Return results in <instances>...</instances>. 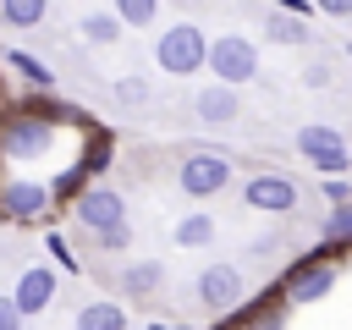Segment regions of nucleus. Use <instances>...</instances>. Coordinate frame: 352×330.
<instances>
[{
  "mask_svg": "<svg viewBox=\"0 0 352 330\" xmlns=\"http://www.w3.org/2000/svg\"><path fill=\"white\" fill-rule=\"evenodd\" d=\"M72 330H126V308L116 297H88L72 319Z\"/></svg>",
  "mask_w": 352,
  "mask_h": 330,
  "instance_id": "nucleus-18",
  "label": "nucleus"
},
{
  "mask_svg": "<svg viewBox=\"0 0 352 330\" xmlns=\"http://www.w3.org/2000/svg\"><path fill=\"white\" fill-rule=\"evenodd\" d=\"M110 99H116L121 110H143V104L154 99V82L138 77V72H121V77H110Z\"/></svg>",
  "mask_w": 352,
  "mask_h": 330,
  "instance_id": "nucleus-21",
  "label": "nucleus"
},
{
  "mask_svg": "<svg viewBox=\"0 0 352 330\" xmlns=\"http://www.w3.org/2000/svg\"><path fill=\"white\" fill-rule=\"evenodd\" d=\"M55 214V192L44 176H6L0 182V220H16V226H44Z\"/></svg>",
  "mask_w": 352,
  "mask_h": 330,
  "instance_id": "nucleus-9",
  "label": "nucleus"
},
{
  "mask_svg": "<svg viewBox=\"0 0 352 330\" xmlns=\"http://www.w3.org/2000/svg\"><path fill=\"white\" fill-rule=\"evenodd\" d=\"M28 319L16 314V302H11V292H0V330H22Z\"/></svg>",
  "mask_w": 352,
  "mask_h": 330,
  "instance_id": "nucleus-28",
  "label": "nucleus"
},
{
  "mask_svg": "<svg viewBox=\"0 0 352 330\" xmlns=\"http://www.w3.org/2000/svg\"><path fill=\"white\" fill-rule=\"evenodd\" d=\"M170 242H176L182 253H204V248L214 242V214H209V209H187V214L170 226Z\"/></svg>",
  "mask_w": 352,
  "mask_h": 330,
  "instance_id": "nucleus-16",
  "label": "nucleus"
},
{
  "mask_svg": "<svg viewBox=\"0 0 352 330\" xmlns=\"http://www.w3.org/2000/svg\"><path fill=\"white\" fill-rule=\"evenodd\" d=\"M44 253H50V264H55V270H66V275H77V270H82L77 248H72V242H66V231H55V226L44 231Z\"/></svg>",
  "mask_w": 352,
  "mask_h": 330,
  "instance_id": "nucleus-23",
  "label": "nucleus"
},
{
  "mask_svg": "<svg viewBox=\"0 0 352 330\" xmlns=\"http://www.w3.org/2000/svg\"><path fill=\"white\" fill-rule=\"evenodd\" d=\"M148 330H192V324H160V319H154V324H148Z\"/></svg>",
  "mask_w": 352,
  "mask_h": 330,
  "instance_id": "nucleus-31",
  "label": "nucleus"
},
{
  "mask_svg": "<svg viewBox=\"0 0 352 330\" xmlns=\"http://www.w3.org/2000/svg\"><path fill=\"white\" fill-rule=\"evenodd\" d=\"M204 72H209V82H231V88H242V82L258 77V44H253L248 33H209Z\"/></svg>",
  "mask_w": 352,
  "mask_h": 330,
  "instance_id": "nucleus-6",
  "label": "nucleus"
},
{
  "mask_svg": "<svg viewBox=\"0 0 352 330\" xmlns=\"http://www.w3.org/2000/svg\"><path fill=\"white\" fill-rule=\"evenodd\" d=\"M192 121H198V126H231V121H242V88H231V82H204V88L192 94Z\"/></svg>",
  "mask_w": 352,
  "mask_h": 330,
  "instance_id": "nucleus-12",
  "label": "nucleus"
},
{
  "mask_svg": "<svg viewBox=\"0 0 352 330\" xmlns=\"http://www.w3.org/2000/svg\"><path fill=\"white\" fill-rule=\"evenodd\" d=\"M319 242H324V248H336V253H346V248H352V198L324 209V220H319Z\"/></svg>",
  "mask_w": 352,
  "mask_h": 330,
  "instance_id": "nucleus-20",
  "label": "nucleus"
},
{
  "mask_svg": "<svg viewBox=\"0 0 352 330\" xmlns=\"http://www.w3.org/2000/svg\"><path fill=\"white\" fill-rule=\"evenodd\" d=\"M192 292H198V302H204L214 319H231V314L248 302V275H242V264L214 258V264H204V270H198Z\"/></svg>",
  "mask_w": 352,
  "mask_h": 330,
  "instance_id": "nucleus-8",
  "label": "nucleus"
},
{
  "mask_svg": "<svg viewBox=\"0 0 352 330\" xmlns=\"http://www.w3.org/2000/svg\"><path fill=\"white\" fill-rule=\"evenodd\" d=\"M110 11L121 16V28H154L160 0H110Z\"/></svg>",
  "mask_w": 352,
  "mask_h": 330,
  "instance_id": "nucleus-24",
  "label": "nucleus"
},
{
  "mask_svg": "<svg viewBox=\"0 0 352 330\" xmlns=\"http://www.w3.org/2000/svg\"><path fill=\"white\" fill-rule=\"evenodd\" d=\"M6 72L28 88V94H55V72H50V60H38L33 50H22V44H11L6 50Z\"/></svg>",
  "mask_w": 352,
  "mask_h": 330,
  "instance_id": "nucleus-14",
  "label": "nucleus"
},
{
  "mask_svg": "<svg viewBox=\"0 0 352 330\" xmlns=\"http://www.w3.org/2000/svg\"><path fill=\"white\" fill-rule=\"evenodd\" d=\"M341 264H352V248H346V253H341Z\"/></svg>",
  "mask_w": 352,
  "mask_h": 330,
  "instance_id": "nucleus-32",
  "label": "nucleus"
},
{
  "mask_svg": "<svg viewBox=\"0 0 352 330\" xmlns=\"http://www.w3.org/2000/svg\"><path fill=\"white\" fill-rule=\"evenodd\" d=\"M50 16V0H0V28L11 33H33Z\"/></svg>",
  "mask_w": 352,
  "mask_h": 330,
  "instance_id": "nucleus-19",
  "label": "nucleus"
},
{
  "mask_svg": "<svg viewBox=\"0 0 352 330\" xmlns=\"http://www.w3.org/2000/svg\"><path fill=\"white\" fill-rule=\"evenodd\" d=\"M264 38H270V44H308V16L270 11V16H264Z\"/></svg>",
  "mask_w": 352,
  "mask_h": 330,
  "instance_id": "nucleus-22",
  "label": "nucleus"
},
{
  "mask_svg": "<svg viewBox=\"0 0 352 330\" xmlns=\"http://www.w3.org/2000/svg\"><path fill=\"white\" fill-rule=\"evenodd\" d=\"M319 192H324V204H346V198H352V182H346V176H324Z\"/></svg>",
  "mask_w": 352,
  "mask_h": 330,
  "instance_id": "nucleus-27",
  "label": "nucleus"
},
{
  "mask_svg": "<svg viewBox=\"0 0 352 330\" xmlns=\"http://www.w3.org/2000/svg\"><path fill=\"white\" fill-rule=\"evenodd\" d=\"M55 292H60V270L55 264H28L16 275V286H11V302H16L22 319H33V314H44L55 302Z\"/></svg>",
  "mask_w": 352,
  "mask_h": 330,
  "instance_id": "nucleus-11",
  "label": "nucleus"
},
{
  "mask_svg": "<svg viewBox=\"0 0 352 330\" xmlns=\"http://www.w3.org/2000/svg\"><path fill=\"white\" fill-rule=\"evenodd\" d=\"M242 204L258 209V214H270V220H292V214L302 209V187H297L286 170H253V176L242 182Z\"/></svg>",
  "mask_w": 352,
  "mask_h": 330,
  "instance_id": "nucleus-10",
  "label": "nucleus"
},
{
  "mask_svg": "<svg viewBox=\"0 0 352 330\" xmlns=\"http://www.w3.org/2000/svg\"><path fill=\"white\" fill-rule=\"evenodd\" d=\"M121 16L116 11H82L77 16V38H82V50H116L121 44Z\"/></svg>",
  "mask_w": 352,
  "mask_h": 330,
  "instance_id": "nucleus-15",
  "label": "nucleus"
},
{
  "mask_svg": "<svg viewBox=\"0 0 352 330\" xmlns=\"http://www.w3.org/2000/svg\"><path fill=\"white\" fill-rule=\"evenodd\" d=\"M248 248H253V258H280V248H286V236H280V231H264V236H253Z\"/></svg>",
  "mask_w": 352,
  "mask_h": 330,
  "instance_id": "nucleus-25",
  "label": "nucleus"
},
{
  "mask_svg": "<svg viewBox=\"0 0 352 330\" xmlns=\"http://www.w3.org/2000/svg\"><path fill=\"white\" fill-rule=\"evenodd\" d=\"M302 82H308V88H324V82H330V66H308Z\"/></svg>",
  "mask_w": 352,
  "mask_h": 330,
  "instance_id": "nucleus-30",
  "label": "nucleus"
},
{
  "mask_svg": "<svg viewBox=\"0 0 352 330\" xmlns=\"http://www.w3.org/2000/svg\"><path fill=\"white\" fill-rule=\"evenodd\" d=\"M319 16H330V22H352V0H308Z\"/></svg>",
  "mask_w": 352,
  "mask_h": 330,
  "instance_id": "nucleus-26",
  "label": "nucleus"
},
{
  "mask_svg": "<svg viewBox=\"0 0 352 330\" xmlns=\"http://www.w3.org/2000/svg\"><path fill=\"white\" fill-rule=\"evenodd\" d=\"M286 319H292V302H280V297L270 292V297H248V302L226 319V330H286Z\"/></svg>",
  "mask_w": 352,
  "mask_h": 330,
  "instance_id": "nucleus-13",
  "label": "nucleus"
},
{
  "mask_svg": "<svg viewBox=\"0 0 352 330\" xmlns=\"http://www.w3.org/2000/svg\"><path fill=\"white\" fill-rule=\"evenodd\" d=\"M66 209H72V226H77L99 253H126V248H132V214H126L121 187H110V182H88Z\"/></svg>",
  "mask_w": 352,
  "mask_h": 330,
  "instance_id": "nucleus-2",
  "label": "nucleus"
},
{
  "mask_svg": "<svg viewBox=\"0 0 352 330\" xmlns=\"http://www.w3.org/2000/svg\"><path fill=\"white\" fill-rule=\"evenodd\" d=\"M270 11H286V16H308L314 6H308V0H270Z\"/></svg>",
  "mask_w": 352,
  "mask_h": 330,
  "instance_id": "nucleus-29",
  "label": "nucleus"
},
{
  "mask_svg": "<svg viewBox=\"0 0 352 330\" xmlns=\"http://www.w3.org/2000/svg\"><path fill=\"white\" fill-rule=\"evenodd\" d=\"M336 286H341V253L324 248V242L297 253V258H286L280 275H275V297L280 302H324V297H336Z\"/></svg>",
  "mask_w": 352,
  "mask_h": 330,
  "instance_id": "nucleus-3",
  "label": "nucleus"
},
{
  "mask_svg": "<svg viewBox=\"0 0 352 330\" xmlns=\"http://www.w3.org/2000/svg\"><path fill=\"white\" fill-rule=\"evenodd\" d=\"M231 182H236V160H231L226 148H187V154L176 160V187H182V198H192V204L220 198Z\"/></svg>",
  "mask_w": 352,
  "mask_h": 330,
  "instance_id": "nucleus-4",
  "label": "nucleus"
},
{
  "mask_svg": "<svg viewBox=\"0 0 352 330\" xmlns=\"http://www.w3.org/2000/svg\"><path fill=\"white\" fill-rule=\"evenodd\" d=\"M292 143H297V154H302L319 176H346V170H352V148H346L341 126H330V121H302Z\"/></svg>",
  "mask_w": 352,
  "mask_h": 330,
  "instance_id": "nucleus-7",
  "label": "nucleus"
},
{
  "mask_svg": "<svg viewBox=\"0 0 352 330\" xmlns=\"http://www.w3.org/2000/svg\"><path fill=\"white\" fill-rule=\"evenodd\" d=\"M165 286V264L160 258H132L121 270V297H160Z\"/></svg>",
  "mask_w": 352,
  "mask_h": 330,
  "instance_id": "nucleus-17",
  "label": "nucleus"
},
{
  "mask_svg": "<svg viewBox=\"0 0 352 330\" xmlns=\"http://www.w3.org/2000/svg\"><path fill=\"white\" fill-rule=\"evenodd\" d=\"M346 55H352V44H346Z\"/></svg>",
  "mask_w": 352,
  "mask_h": 330,
  "instance_id": "nucleus-33",
  "label": "nucleus"
},
{
  "mask_svg": "<svg viewBox=\"0 0 352 330\" xmlns=\"http://www.w3.org/2000/svg\"><path fill=\"white\" fill-rule=\"evenodd\" d=\"M66 121L82 126L88 116L72 110V104H60V99H50V94H28V99L6 104L0 110V165L28 170V165L50 160L55 143H60V132H66Z\"/></svg>",
  "mask_w": 352,
  "mask_h": 330,
  "instance_id": "nucleus-1",
  "label": "nucleus"
},
{
  "mask_svg": "<svg viewBox=\"0 0 352 330\" xmlns=\"http://www.w3.org/2000/svg\"><path fill=\"white\" fill-rule=\"evenodd\" d=\"M204 55H209V33L198 22H170L154 38V66L165 77H198L204 72Z\"/></svg>",
  "mask_w": 352,
  "mask_h": 330,
  "instance_id": "nucleus-5",
  "label": "nucleus"
}]
</instances>
